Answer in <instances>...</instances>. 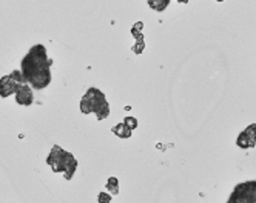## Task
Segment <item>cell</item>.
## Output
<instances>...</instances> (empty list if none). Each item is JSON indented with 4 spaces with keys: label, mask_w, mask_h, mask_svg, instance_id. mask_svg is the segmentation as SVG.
<instances>
[{
    "label": "cell",
    "mask_w": 256,
    "mask_h": 203,
    "mask_svg": "<svg viewBox=\"0 0 256 203\" xmlns=\"http://www.w3.org/2000/svg\"><path fill=\"white\" fill-rule=\"evenodd\" d=\"M53 60L48 58L46 48L43 45H34L22 60L20 74L25 83H29L34 89H43L51 82L49 68Z\"/></svg>",
    "instance_id": "1"
},
{
    "label": "cell",
    "mask_w": 256,
    "mask_h": 203,
    "mask_svg": "<svg viewBox=\"0 0 256 203\" xmlns=\"http://www.w3.org/2000/svg\"><path fill=\"white\" fill-rule=\"evenodd\" d=\"M80 111L83 114L94 112L99 120H104L110 114V105L105 98V94L97 88H89L80 100Z\"/></svg>",
    "instance_id": "2"
},
{
    "label": "cell",
    "mask_w": 256,
    "mask_h": 203,
    "mask_svg": "<svg viewBox=\"0 0 256 203\" xmlns=\"http://www.w3.org/2000/svg\"><path fill=\"white\" fill-rule=\"evenodd\" d=\"M46 163L53 168L54 172H63L66 180H71L74 175V171L77 168V160L71 152L63 151L59 145H56L49 152Z\"/></svg>",
    "instance_id": "3"
},
{
    "label": "cell",
    "mask_w": 256,
    "mask_h": 203,
    "mask_svg": "<svg viewBox=\"0 0 256 203\" xmlns=\"http://www.w3.org/2000/svg\"><path fill=\"white\" fill-rule=\"evenodd\" d=\"M255 202H256V182L248 180V182L239 183L233 189L227 203H255Z\"/></svg>",
    "instance_id": "4"
},
{
    "label": "cell",
    "mask_w": 256,
    "mask_h": 203,
    "mask_svg": "<svg viewBox=\"0 0 256 203\" xmlns=\"http://www.w3.org/2000/svg\"><path fill=\"white\" fill-rule=\"evenodd\" d=\"M22 83H25V82H23V77H22L20 71L14 69L10 75H5V77L0 79V96L2 97L11 96L12 92H16L17 86Z\"/></svg>",
    "instance_id": "5"
},
{
    "label": "cell",
    "mask_w": 256,
    "mask_h": 203,
    "mask_svg": "<svg viewBox=\"0 0 256 203\" xmlns=\"http://www.w3.org/2000/svg\"><path fill=\"white\" fill-rule=\"evenodd\" d=\"M255 131H256V125L253 123V125H250L245 131H242V132L239 134L236 145L239 148H251V146H255V143H256Z\"/></svg>",
    "instance_id": "6"
},
{
    "label": "cell",
    "mask_w": 256,
    "mask_h": 203,
    "mask_svg": "<svg viewBox=\"0 0 256 203\" xmlns=\"http://www.w3.org/2000/svg\"><path fill=\"white\" fill-rule=\"evenodd\" d=\"M33 91H31V86L26 83H22L17 86L16 89V102L19 105H23V106H29L33 103Z\"/></svg>",
    "instance_id": "7"
},
{
    "label": "cell",
    "mask_w": 256,
    "mask_h": 203,
    "mask_svg": "<svg viewBox=\"0 0 256 203\" xmlns=\"http://www.w3.org/2000/svg\"><path fill=\"white\" fill-rule=\"evenodd\" d=\"M113 132L117 135V137H120V139H128L130 135H131V129H128L124 123H120V125H117V126H114V128H113Z\"/></svg>",
    "instance_id": "8"
},
{
    "label": "cell",
    "mask_w": 256,
    "mask_h": 203,
    "mask_svg": "<svg viewBox=\"0 0 256 203\" xmlns=\"http://www.w3.org/2000/svg\"><path fill=\"white\" fill-rule=\"evenodd\" d=\"M106 189L111 194H119V180L116 177H110L108 182H106Z\"/></svg>",
    "instance_id": "9"
},
{
    "label": "cell",
    "mask_w": 256,
    "mask_h": 203,
    "mask_svg": "<svg viewBox=\"0 0 256 203\" xmlns=\"http://www.w3.org/2000/svg\"><path fill=\"white\" fill-rule=\"evenodd\" d=\"M122 123H124L125 126H127L128 129H131V131L137 126V122H136V119H134V117H125Z\"/></svg>",
    "instance_id": "10"
},
{
    "label": "cell",
    "mask_w": 256,
    "mask_h": 203,
    "mask_svg": "<svg viewBox=\"0 0 256 203\" xmlns=\"http://www.w3.org/2000/svg\"><path fill=\"white\" fill-rule=\"evenodd\" d=\"M148 5L153 6V8H156L158 11H162L164 8L168 5V2H165V0H162V2H148Z\"/></svg>",
    "instance_id": "11"
},
{
    "label": "cell",
    "mask_w": 256,
    "mask_h": 203,
    "mask_svg": "<svg viewBox=\"0 0 256 203\" xmlns=\"http://www.w3.org/2000/svg\"><path fill=\"white\" fill-rule=\"evenodd\" d=\"M99 203H111V194H105V192H100L97 197Z\"/></svg>",
    "instance_id": "12"
}]
</instances>
